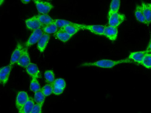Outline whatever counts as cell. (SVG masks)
Listing matches in <instances>:
<instances>
[{
    "mask_svg": "<svg viewBox=\"0 0 151 113\" xmlns=\"http://www.w3.org/2000/svg\"><path fill=\"white\" fill-rule=\"evenodd\" d=\"M53 93L56 96L61 95L66 88V82L63 78H57L53 82Z\"/></svg>",
    "mask_w": 151,
    "mask_h": 113,
    "instance_id": "cell-4",
    "label": "cell"
},
{
    "mask_svg": "<svg viewBox=\"0 0 151 113\" xmlns=\"http://www.w3.org/2000/svg\"><path fill=\"white\" fill-rule=\"evenodd\" d=\"M143 13L147 21V25L150 24L151 22V3L143 2L141 5Z\"/></svg>",
    "mask_w": 151,
    "mask_h": 113,
    "instance_id": "cell-16",
    "label": "cell"
},
{
    "mask_svg": "<svg viewBox=\"0 0 151 113\" xmlns=\"http://www.w3.org/2000/svg\"><path fill=\"white\" fill-rule=\"evenodd\" d=\"M23 48L22 44L20 43H18L17 44L16 48H15L11 55L9 65L13 66L14 64L17 63V62L19 60L22 54Z\"/></svg>",
    "mask_w": 151,
    "mask_h": 113,
    "instance_id": "cell-13",
    "label": "cell"
},
{
    "mask_svg": "<svg viewBox=\"0 0 151 113\" xmlns=\"http://www.w3.org/2000/svg\"><path fill=\"white\" fill-rule=\"evenodd\" d=\"M108 19L109 26L118 28L125 21L126 15L119 12L111 15Z\"/></svg>",
    "mask_w": 151,
    "mask_h": 113,
    "instance_id": "cell-3",
    "label": "cell"
},
{
    "mask_svg": "<svg viewBox=\"0 0 151 113\" xmlns=\"http://www.w3.org/2000/svg\"><path fill=\"white\" fill-rule=\"evenodd\" d=\"M44 78L47 84H53L55 79L54 71L52 70L46 71L44 73Z\"/></svg>",
    "mask_w": 151,
    "mask_h": 113,
    "instance_id": "cell-26",
    "label": "cell"
},
{
    "mask_svg": "<svg viewBox=\"0 0 151 113\" xmlns=\"http://www.w3.org/2000/svg\"><path fill=\"white\" fill-rule=\"evenodd\" d=\"M27 73L32 78L40 77V71L37 65L34 63H30L26 68Z\"/></svg>",
    "mask_w": 151,
    "mask_h": 113,
    "instance_id": "cell-14",
    "label": "cell"
},
{
    "mask_svg": "<svg viewBox=\"0 0 151 113\" xmlns=\"http://www.w3.org/2000/svg\"><path fill=\"white\" fill-rule=\"evenodd\" d=\"M45 98L46 97L44 96L41 90H40L37 92L35 93L34 98L33 99L36 104L43 106L45 102Z\"/></svg>",
    "mask_w": 151,
    "mask_h": 113,
    "instance_id": "cell-24",
    "label": "cell"
},
{
    "mask_svg": "<svg viewBox=\"0 0 151 113\" xmlns=\"http://www.w3.org/2000/svg\"><path fill=\"white\" fill-rule=\"evenodd\" d=\"M43 34L44 33L42 30V28L34 31L26 43L25 47L27 48L29 47L33 46L37 43Z\"/></svg>",
    "mask_w": 151,
    "mask_h": 113,
    "instance_id": "cell-6",
    "label": "cell"
},
{
    "mask_svg": "<svg viewBox=\"0 0 151 113\" xmlns=\"http://www.w3.org/2000/svg\"><path fill=\"white\" fill-rule=\"evenodd\" d=\"M118 29L116 27L106 26H105L104 36L112 41H114L118 36Z\"/></svg>",
    "mask_w": 151,
    "mask_h": 113,
    "instance_id": "cell-7",
    "label": "cell"
},
{
    "mask_svg": "<svg viewBox=\"0 0 151 113\" xmlns=\"http://www.w3.org/2000/svg\"><path fill=\"white\" fill-rule=\"evenodd\" d=\"M30 89L33 92L35 93L41 90V85L37 78H32L29 86Z\"/></svg>",
    "mask_w": 151,
    "mask_h": 113,
    "instance_id": "cell-25",
    "label": "cell"
},
{
    "mask_svg": "<svg viewBox=\"0 0 151 113\" xmlns=\"http://www.w3.org/2000/svg\"><path fill=\"white\" fill-rule=\"evenodd\" d=\"M60 29L73 37L78 33L79 31L82 29V24L73 23L72 25H68Z\"/></svg>",
    "mask_w": 151,
    "mask_h": 113,
    "instance_id": "cell-15",
    "label": "cell"
},
{
    "mask_svg": "<svg viewBox=\"0 0 151 113\" xmlns=\"http://www.w3.org/2000/svg\"><path fill=\"white\" fill-rule=\"evenodd\" d=\"M82 29L87 30L95 35L104 36L105 26L102 25L82 24Z\"/></svg>",
    "mask_w": 151,
    "mask_h": 113,
    "instance_id": "cell-5",
    "label": "cell"
},
{
    "mask_svg": "<svg viewBox=\"0 0 151 113\" xmlns=\"http://www.w3.org/2000/svg\"><path fill=\"white\" fill-rule=\"evenodd\" d=\"M42 106L35 104L30 113H42Z\"/></svg>",
    "mask_w": 151,
    "mask_h": 113,
    "instance_id": "cell-30",
    "label": "cell"
},
{
    "mask_svg": "<svg viewBox=\"0 0 151 113\" xmlns=\"http://www.w3.org/2000/svg\"><path fill=\"white\" fill-rule=\"evenodd\" d=\"M1 84V81H0V84Z\"/></svg>",
    "mask_w": 151,
    "mask_h": 113,
    "instance_id": "cell-33",
    "label": "cell"
},
{
    "mask_svg": "<svg viewBox=\"0 0 151 113\" xmlns=\"http://www.w3.org/2000/svg\"><path fill=\"white\" fill-rule=\"evenodd\" d=\"M135 16L136 17L137 20L141 23L147 25V21L143 13L142 10L141 9V5H137L135 8Z\"/></svg>",
    "mask_w": 151,
    "mask_h": 113,
    "instance_id": "cell-21",
    "label": "cell"
},
{
    "mask_svg": "<svg viewBox=\"0 0 151 113\" xmlns=\"http://www.w3.org/2000/svg\"><path fill=\"white\" fill-rule=\"evenodd\" d=\"M35 104V102L33 98L31 97H29V99L26 103L23 106L22 108L18 110V113H30Z\"/></svg>",
    "mask_w": 151,
    "mask_h": 113,
    "instance_id": "cell-18",
    "label": "cell"
},
{
    "mask_svg": "<svg viewBox=\"0 0 151 113\" xmlns=\"http://www.w3.org/2000/svg\"><path fill=\"white\" fill-rule=\"evenodd\" d=\"M36 16L43 26L49 25L54 22V19L47 14H39Z\"/></svg>",
    "mask_w": 151,
    "mask_h": 113,
    "instance_id": "cell-22",
    "label": "cell"
},
{
    "mask_svg": "<svg viewBox=\"0 0 151 113\" xmlns=\"http://www.w3.org/2000/svg\"><path fill=\"white\" fill-rule=\"evenodd\" d=\"M151 51L148 50H146L141 51H134L131 52L129 54L128 59H130L131 61H134L135 63L140 64L141 61L144 57L145 55L147 53H150Z\"/></svg>",
    "mask_w": 151,
    "mask_h": 113,
    "instance_id": "cell-11",
    "label": "cell"
},
{
    "mask_svg": "<svg viewBox=\"0 0 151 113\" xmlns=\"http://www.w3.org/2000/svg\"><path fill=\"white\" fill-rule=\"evenodd\" d=\"M49 39L50 35L47 34H44L39 39L37 42V47L40 52H43L45 51L49 42Z\"/></svg>",
    "mask_w": 151,
    "mask_h": 113,
    "instance_id": "cell-17",
    "label": "cell"
},
{
    "mask_svg": "<svg viewBox=\"0 0 151 113\" xmlns=\"http://www.w3.org/2000/svg\"><path fill=\"white\" fill-rule=\"evenodd\" d=\"M53 23L56 25V26L59 29L67 26L68 25H72L73 24V22L63 19H54Z\"/></svg>",
    "mask_w": 151,
    "mask_h": 113,
    "instance_id": "cell-28",
    "label": "cell"
},
{
    "mask_svg": "<svg viewBox=\"0 0 151 113\" xmlns=\"http://www.w3.org/2000/svg\"><path fill=\"white\" fill-rule=\"evenodd\" d=\"M132 63V61L129 59L118 60L103 59L95 62L85 63L81 64V66L83 67H96L101 68L111 69L119 64Z\"/></svg>",
    "mask_w": 151,
    "mask_h": 113,
    "instance_id": "cell-1",
    "label": "cell"
},
{
    "mask_svg": "<svg viewBox=\"0 0 151 113\" xmlns=\"http://www.w3.org/2000/svg\"><path fill=\"white\" fill-rule=\"evenodd\" d=\"M55 37L58 40H60L63 42H66L71 39L72 36L69 35V34L65 32L64 31L59 28L57 32L55 33Z\"/></svg>",
    "mask_w": 151,
    "mask_h": 113,
    "instance_id": "cell-20",
    "label": "cell"
},
{
    "mask_svg": "<svg viewBox=\"0 0 151 113\" xmlns=\"http://www.w3.org/2000/svg\"><path fill=\"white\" fill-rule=\"evenodd\" d=\"M25 23L27 27L30 30L33 31L40 28H42L43 26L36 16L27 19L25 21Z\"/></svg>",
    "mask_w": 151,
    "mask_h": 113,
    "instance_id": "cell-10",
    "label": "cell"
},
{
    "mask_svg": "<svg viewBox=\"0 0 151 113\" xmlns=\"http://www.w3.org/2000/svg\"><path fill=\"white\" fill-rule=\"evenodd\" d=\"M31 63V59L27 48L24 47L20 59L17 62V64L22 67L26 68Z\"/></svg>",
    "mask_w": 151,
    "mask_h": 113,
    "instance_id": "cell-9",
    "label": "cell"
},
{
    "mask_svg": "<svg viewBox=\"0 0 151 113\" xmlns=\"http://www.w3.org/2000/svg\"><path fill=\"white\" fill-rule=\"evenodd\" d=\"M121 7V1L119 0H112L110 5L108 13V18L111 15L119 13Z\"/></svg>",
    "mask_w": 151,
    "mask_h": 113,
    "instance_id": "cell-19",
    "label": "cell"
},
{
    "mask_svg": "<svg viewBox=\"0 0 151 113\" xmlns=\"http://www.w3.org/2000/svg\"><path fill=\"white\" fill-rule=\"evenodd\" d=\"M30 0H22L21 1L24 4H27L30 2Z\"/></svg>",
    "mask_w": 151,
    "mask_h": 113,
    "instance_id": "cell-31",
    "label": "cell"
},
{
    "mask_svg": "<svg viewBox=\"0 0 151 113\" xmlns=\"http://www.w3.org/2000/svg\"><path fill=\"white\" fill-rule=\"evenodd\" d=\"M41 90L45 97L50 96L53 93V84H47L42 87Z\"/></svg>",
    "mask_w": 151,
    "mask_h": 113,
    "instance_id": "cell-29",
    "label": "cell"
},
{
    "mask_svg": "<svg viewBox=\"0 0 151 113\" xmlns=\"http://www.w3.org/2000/svg\"><path fill=\"white\" fill-rule=\"evenodd\" d=\"M4 0H0V7H1V6H2V5L4 4Z\"/></svg>",
    "mask_w": 151,
    "mask_h": 113,
    "instance_id": "cell-32",
    "label": "cell"
},
{
    "mask_svg": "<svg viewBox=\"0 0 151 113\" xmlns=\"http://www.w3.org/2000/svg\"><path fill=\"white\" fill-rule=\"evenodd\" d=\"M140 65H142L148 69L151 68V53H147L145 55L142 60L141 61Z\"/></svg>",
    "mask_w": 151,
    "mask_h": 113,
    "instance_id": "cell-27",
    "label": "cell"
},
{
    "mask_svg": "<svg viewBox=\"0 0 151 113\" xmlns=\"http://www.w3.org/2000/svg\"><path fill=\"white\" fill-rule=\"evenodd\" d=\"M34 2L38 11L41 14H47L54 8L53 5L49 1L35 0Z\"/></svg>",
    "mask_w": 151,
    "mask_h": 113,
    "instance_id": "cell-2",
    "label": "cell"
},
{
    "mask_svg": "<svg viewBox=\"0 0 151 113\" xmlns=\"http://www.w3.org/2000/svg\"><path fill=\"white\" fill-rule=\"evenodd\" d=\"M42 29L44 34H55L59 29V28L54 23H52L49 25L43 26Z\"/></svg>",
    "mask_w": 151,
    "mask_h": 113,
    "instance_id": "cell-23",
    "label": "cell"
},
{
    "mask_svg": "<svg viewBox=\"0 0 151 113\" xmlns=\"http://www.w3.org/2000/svg\"><path fill=\"white\" fill-rule=\"evenodd\" d=\"M12 69V66L10 65L0 68V81L4 85L8 83Z\"/></svg>",
    "mask_w": 151,
    "mask_h": 113,
    "instance_id": "cell-12",
    "label": "cell"
},
{
    "mask_svg": "<svg viewBox=\"0 0 151 113\" xmlns=\"http://www.w3.org/2000/svg\"><path fill=\"white\" fill-rule=\"evenodd\" d=\"M29 97V95L26 92L20 91L18 92L15 100V105L18 110H19L26 103Z\"/></svg>",
    "mask_w": 151,
    "mask_h": 113,
    "instance_id": "cell-8",
    "label": "cell"
}]
</instances>
